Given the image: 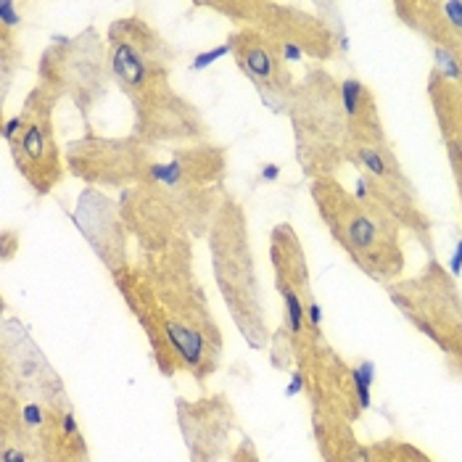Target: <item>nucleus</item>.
I'll list each match as a JSON object with an SVG mask.
<instances>
[{
    "instance_id": "obj_16",
    "label": "nucleus",
    "mask_w": 462,
    "mask_h": 462,
    "mask_svg": "<svg viewBox=\"0 0 462 462\" xmlns=\"http://www.w3.org/2000/svg\"><path fill=\"white\" fill-rule=\"evenodd\" d=\"M119 209H122V219L130 230V238L138 254H162L178 238L188 236L175 201L153 180L122 190Z\"/></svg>"
},
{
    "instance_id": "obj_10",
    "label": "nucleus",
    "mask_w": 462,
    "mask_h": 462,
    "mask_svg": "<svg viewBox=\"0 0 462 462\" xmlns=\"http://www.w3.org/2000/svg\"><path fill=\"white\" fill-rule=\"evenodd\" d=\"M204 8L222 14L238 30H254L283 45L288 59L307 56L315 64H325L338 53L344 35L330 24L328 16L307 11L301 3L283 0H214Z\"/></svg>"
},
{
    "instance_id": "obj_21",
    "label": "nucleus",
    "mask_w": 462,
    "mask_h": 462,
    "mask_svg": "<svg viewBox=\"0 0 462 462\" xmlns=\"http://www.w3.org/2000/svg\"><path fill=\"white\" fill-rule=\"evenodd\" d=\"M32 439L40 462H90V452L82 428L74 418L71 402L45 404V415L32 430Z\"/></svg>"
},
{
    "instance_id": "obj_15",
    "label": "nucleus",
    "mask_w": 462,
    "mask_h": 462,
    "mask_svg": "<svg viewBox=\"0 0 462 462\" xmlns=\"http://www.w3.org/2000/svg\"><path fill=\"white\" fill-rule=\"evenodd\" d=\"M393 14L426 40L433 69L462 88V0H399Z\"/></svg>"
},
{
    "instance_id": "obj_29",
    "label": "nucleus",
    "mask_w": 462,
    "mask_h": 462,
    "mask_svg": "<svg viewBox=\"0 0 462 462\" xmlns=\"http://www.w3.org/2000/svg\"><path fill=\"white\" fill-rule=\"evenodd\" d=\"M233 462H259V457H256V449H254V444H251V439H244V441L238 444V449L233 452Z\"/></svg>"
},
{
    "instance_id": "obj_28",
    "label": "nucleus",
    "mask_w": 462,
    "mask_h": 462,
    "mask_svg": "<svg viewBox=\"0 0 462 462\" xmlns=\"http://www.w3.org/2000/svg\"><path fill=\"white\" fill-rule=\"evenodd\" d=\"M0 244H3V262H8L16 251H19V233H14L11 227H5L3 230V236H0Z\"/></svg>"
},
{
    "instance_id": "obj_20",
    "label": "nucleus",
    "mask_w": 462,
    "mask_h": 462,
    "mask_svg": "<svg viewBox=\"0 0 462 462\" xmlns=\"http://www.w3.org/2000/svg\"><path fill=\"white\" fill-rule=\"evenodd\" d=\"M426 93L430 108H433V116H436L439 135H441V143H444L449 172H452L455 188H457L462 214V88H457L444 74L430 69Z\"/></svg>"
},
{
    "instance_id": "obj_9",
    "label": "nucleus",
    "mask_w": 462,
    "mask_h": 462,
    "mask_svg": "<svg viewBox=\"0 0 462 462\" xmlns=\"http://www.w3.org/2000/svg\"><path fill=\"white\" fill-rule=\"evenodd\" d=\"M349 164L359 167V196L375 201L393 222L407 230L428 256H436L433 219L426 212L415 182L404 172L389 135L349 143Z\"/></svg>"
},
{
    "instance_id": "obj_26",
    "label": "nucleus",
    "mask_w": 462,
    "mask_h": 462,
    "mask_svg": "<svg viewBox=\"0 0 462 462\" xmlns=\"http://www.w3.org/2000/svg\"><path fill=\"white\" fill-rule=\"evenodd\" d=\"M24 69V51H22V40L19 30L0 24V98H8L11 82L19 71Z\"/></svg>"
},
{
    "instance_id": "obj_5",
    "label": "nucleus",
    "mask_w": 462,
    "mask_h": 462,
    "mask_svg": "<svg viewBox=\"0 0 462 462\" xmlns=\"http://www.w3.org/2000/svg\"><path fill=\"white\" fill-rule=\"evenodd\" d=\"M285 116L291 122L301 175L310 182L338 178L344 164H349V122L341 79L320 64H310L296 82Z\"/></svg>"
},
{
    "instance_id": "obj_18",
    "label": "nucleus",
    "mask_w": 462,
    "mask_h": 462,
    "mask_svg": "<svg viewBox=\"0 0 462 462\" xmlns=\"http://www.w3.org/2000/svg\"><path fill=\"white\" fill-rule=\"evenodd\" d=\"M71 222L111 275L133 262V238L122 219L119 199H111L101 188H82L71 209Z\"/></svg>"
},
{
    "instance_id": "obj_14",
    "label": "nucleus",
    "mask_w": 462,
    "mask_h": 462,
    "mask_svg": "<svg viewBox=\"0 0 462 462\" xmlns=\"http://www.w3.org/2000/svg\"><path fill=\"white\" fill-rule=\"evenodd\" d=\"M227 51L236 67L251 82L259 101L273 114H288V104L293 98L296 82L288 67V53L283 45L254 30H236L227 35Z\"/></svg>"
},
{
    "instance_id": "obj_6",
    "label": "nucleus",
    "mask_w": 462,
    "mask_h": 462,
    "mask_svg": "<svg viewBox=\"0 0 462 462\" xmlns=\"http://www.w3.org/2000/svg\"><path fill=\"white\" fill-rule=\"evenodd\" d=\"M392 304L444 355L452 378L462 381V291L439 256H428L418 275L386 285Z\"/></svg>"
},
{
    "instance_id": "obj_4",
    "label": "nucleus",
    "mask_w": 462,
    "mask_h": 462,
    "mask_svg": "<svg viewBox=\"0 0 462 462\" xmlns=\"http://www.w3.org/2000/svg\"><path fill=\"white\" fill-rule=\"evenodd\" d=\"M207 246L212 259L214 283L219 288V296L236 328L241 330L249 346L264 349L273 338L267 322V301L254 259L249 214L233 193L225 196L214 217Z\"/></svg>"
},
{
    "instance_id": "obj_27",
    "label": "nucleus",
    "mask_w": 462,
    "mask_h": 462,
    "mask_svg": "<svg viewBox=\"0 0 462 462\" xmlns=\"http://www.w3.org/2000/svg\"><path fill=\"white\" fill-rule=\"evenodd\" d=\"M373 449L378 455V462H433L423 449L402 439H383L373 444Z\"/></svg>"
},
{
    "instance_id": "obj_22",
    "label": "nucleus",
    "mask_w": 462,
    "mask_h": 462,
    "mask_svg": "<svg viewBox=\"0 0 462 462\" xmlns=\"http://www.w3.org/2000/svg\"><path fill=\"white\" fill-rule=\"evenodd\" d=\"M270 264H273V278H275V291H293L301 296L307 310L318 304L315 291H312V275L307 264L304 244L293 225L281 222L270 233Z\"/></svg>"
},
{
    "instance_id": "obj_8",
    "label": "nucleus",
    "mask_w": 462,
    "mask_h": 462,
    "mask_svg": "<svg viewBox=\"0 0 462 462\" xmlns=\"http://www.w3.org/2000/svg\"><path fill=\"white\" fill-rule=\"evenodd\" d=\"M227 178V148L219 143H199L170 148V159L159 162L153 182H159L175 201L188 236L199 244L207 241L214 217L219 212Z\"/></svg>"
},
{
    "instance_id": "obj_13",
    "label": "nucleus",
    "mask_w": 462,
    "mask_h": 462,
    "mask_svg": "<svg viewBox=\"0 0 462 462\" xmlns=\"http://www.w3.org/2000/svg\"><path fill=\"white\" fill-rule=\"evenodd\" d=\"M69 175L88 188H116L119 193L153 178L159 148L138 135H96L85 133L64 148Z\"/></svg>"
},
{
    "instance_id": "obj_7",
    "label": "nucleus",
    "mask_w": 462,
    "mask_h": 462,
    "mask_svg": "<svg viewBox=\"0 0 462 462\" xmlns=\"http://www.w3.org/2000/svg\"><path fill=\"white\" fill-rule=\"evenodd\" d=\"M37 85L51 90L59 101H71L88 133L93 111L104 104L114 74L106 35L90 24L74 35L53 37L37 61Z\"/></svg>"
},
{
    "instance_id": "obj_24",
    "label": "nucleus",
    "mask_w": 462,
    "mask_h": 462,
    "mask_svg": "<svg viewBox=\"0 0 462 462\" xmlns=\"http://www.w3.org/2000/svg\"><path fill=\"white\" fill-rule=\"evenodd\" d=\"M341 96H344V111L349 122V143L386 135L378 98L359 77L341 79Z\"/></svg>"
},
{
    "instance_id": "obj_19",
    "label": "nucleus",
    "mask_w": 462,
    "mask_h": 462,
    "mask_svg": "<svg viewBox=\"0 0 462 462\" xmlns=\"http://www.w3.org/2000/svg\"><path fill=\"white\" fill-rule=\"evenodd\" d=\"M178 423L190 462H219L236 428V412L225 396L178 399Z\"/></svg>"
},
{
    "instance_id": "obj_2",
    "label": "nucleus",
    "mask_w": 462,
    "mask_h": 462,
    "mask_svg": "<svg viewBox=\"0 0 462 462\" xmlns=\"http://www.w3.org/2000/svg\"><path fill=\"white\" fill-rule=\"evenodd\" d=\"M114 85L133 108V135L156 148L212 143L204 111L182 96L172 74L180 51L145 16L130 14L108 24Z\"/></svg>"
},
{
    "instance_id": "obj_3",
    "label": "nucleus",
    "mask_w": 462,
    "mask_h": 462,
    "mask_svg": "<svg viewBox=\"0 0 462 462\" xmlns=\"http://www.w3.org/2000/svg\"><path fill=\"white\" fill-rule=\"evenodd\" d=\"M310 199L336 246L359 273L381 285L402 281L407 264L402 227L375 201L344 188L338 178L312 180Z\"/></svg>"
},
{
    "instance_id": "obj_1",
    "label": "nucleus",
    "mask_w": 462,
    "mask_h": 462,
    "mask_svg": "<svg viewBox=\"0 0 462 462\" xmlns=\"http://www.w3.org/2000/svg\"><path fill=\"white\" fill-rule=\"evenodd\" d=\"M122 301L143 328L156 367L172 378H209L222 362V328L196 273V241L178 238L162 254H135L111 275Z\"/></svg>"
},
{
    "instance_id": "obj_25",
    "label": "nucleus",
    "mask_w": 462,
    "mask_h": 462,
    "mask_svg": "<svg viewBox=\"0 0 462 462\" xmlns=\"http://www.w3.org/2000/svg\"><path fill=\"white\" fill-rule=\"evenodd\" d=\"M0 462H40L35 452V439L27 428L8 412H0Z\"/></svg>"
},
{
    "instance_id": "obj_11",
    "label": "nucleus",
    "mask_w": 462,
    "mask_h": 462,
    "mask_svg": "<svg viewBox=\"0 0 462 462\" xmlns=\"http://www.w3.org/2000/svg\"><path fill=\"white\" fill-rule=\"evenodd\" d=\"M59 104L61 101L51 90L35 82L22 111L3 125V138L14 167L35 196H51L69 172L53 125V111Z\"/></svg>"
},
{
    "instance_id": "obj_23",
    "label": "nucleus",
    "mask_w": 462,
    "mask_h": 462,
    "mask_svg": "<svg viewBox=\"0 0 462 462\" xmlns=\"http://www.w3.org/2000/svg\"><path fill=\"white\" fill-rule=\"evenodd\" d=\"M312 428L325 462H378L375 449L356 439L349 420L312 412Z\"/></svg>"
},
{
    "instance_id": "obj_12",
    "label": "nucleus",
    "mask_w": 462,
    "mask_h": 462,
    "mask_svg": "<svg viewBox=\"0 0 462 462\" xmlns=\"http://www.w3.org/2000/svg\"><path fill=\"white\" fill-rule=\"evenodd\" d=\"M293 349L299 375L312 399V412L336 415L349 423L359 420V415L370 407V386L375 373L373 362L349 367L330 349L322 333H307V338Z\"/></svg>"
},
{
    "instance_id": "obj_17",
    "label": "nucleus",
    "mask_w": 462,
    "mask_h": 462,
    "mask_svg": "<svg viewBox=\"0 0 462 462\" xmlns=\"http://www.w3.org/2000/svg\"><path fill=\"white\" fill-rule=\"evenodd\" d=\"M0 378L3 392L27 399H45L64 389V381L19 318H3L0 325Z\"/></svg>"
}]
</instances>
